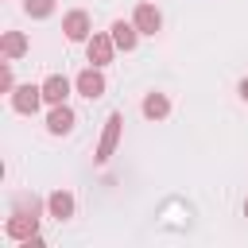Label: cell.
<instances>
[{"instance_id": "obj_1", "label": "cell", "mask_w": 248, "mask_h": 248, "mask_svg": "<svg viewBox=\"0 0 248 248\" xmlns=\"http://www.w3.org/2000/svg\"><path fill=\"white\" fill-rule=\"evenodd\" d=\"M4 232H8V240H16V244L31 240V236L39 232V209H23V205H16L12 217L4 221Z\"/></svg>"}, {"instance_id": "obj_2", "label": "cell", "mask_w": 248, "mask_h": 248, "mask_svg": "<svg viewBox=\"0 0 248 248\" xmlns=\"http://www.w3.org/2000/svg\"><path fill=\"white\" fill-rule=\"evenodd\" d=\"M120 128H124V116L120 112H108V120H105V132H101V143H97V163H108L112 159V151H116V143H120Z\"/></svg>"}, {"instance_id": "obj_3", "label": "cell", "mask_w": 248, "mask_h": 248, "mask_svg": "<svg viewBox=\"0 0 248 248\" xmlns=\"http://www.w3.org/2000/svg\"><path fill=\"white\" fill-rule=\"evenodd\" d=\"M39 105H43V85H16L12 89V108L19 112V116H35L39 112Z\"/></svg>"}, {"instance_id": "obj_4", "label": "cell", "mask_w": 248, "mask_h": 248, "mask_svg": "<svg viewBox=\"0 0 248 248\" xmlns=\"http://www.w3.org/2000/svg\"><path fill=\"white\" fill-rule=\"evenodd\" d=\"M62 31H66V39H70V43H89V31H93L89 12H81V8L66 12V16H62Z\"/></svg>"}, {"instance_id": "obj_5", "label": "cell", "mask_w": 248, "mask_h": 248, "mask_svg": "<svg viewBox=\"0 0 248 248\" xmlns=\"http://www.w3.org/2000/svg\"><path fill=\"white\" fill-rule=\"evenodd\" d=\"M74 89H78L81 97H89V101L105 97V74H101V66H89V70H81V74L74 78Z\"/></svg>"}, {"instance_id": "obj_6", "label": "cell", "mask_w": 248, "mask_h": 248, "mask_svg": "<svg viewBox=\"0 0 248 248\" xmlns=\"http://www.w3.org/2000/svg\"><path fill=\"white\" fill-rule=\"evenodd\" d=\"M85 54H89V62H93V66H108V62H112V54H116L112 35H89Z\"/></svg>"}, {"instance_id": "obj_7", "label": "cell", "mask_w": 248, "mask_h": 248, "mask_svg": "<svg viewBox=\"0 0 248 248\" xmlns=\"http://www.w3.org/2000/svg\"><path fill=\"white\" fill-rule=\"evenodd\" d=\"M132 23L140 27V35H155V31L163 27V16H159V8H155V4H136Z\"/></svg>"}, {"instance_id": "obj_8", "label": "cell", "mask_w": 248, "mask_h": 248, "mask_svg": "<svg viewBox=\"0 0 248 248\" xmlns=\"http://www.w3.org/2000/svg\"><path fill=\"white\" fill-rule=\"evenodd\" d=\"M70 89H74V81H70V78H62V74H50V78L43 81V101H46V105H66Z\"/></svg>"}, {"instance_id": "obj_9", "label": "cell", "mask_w": 248, "mask_h": 248, "mask_svg": "<svg viewBox=\"0 0 248 248\" xmlns=\"http://www.w3.org/2000/svg\"><path fill=\"white\" fill-rule=\"evenodd\" d=\"M74 108L70 105H50V116H46V132L50 136H66L70 128H74Z\"/></svg>"}, {"instance_id": "obj_10", "label": "cell", "mask_w": 248, "mask_h": 248, "mask_svg": "<svg viewBox=\"0 0 248 248\" xmlns=\"http://www.w3.org/2000/svg\"><path fill=\"white\" fill-rule=\"evenodd\" d=\"M108 35H112L116 50H136V43H140V27H136V23H124V19H116V23L108 27Z\"/></svg>"}, {"instance_id": "obj_11", "label": "cell", "mask_w": 248, "mask_h": 248, "mask_svg": "<svg viewBox=\"0 0 248 248\" xmlns=\"http://www.w3.org/2000/svg\"><path fill=\"white\" fill-rule=\"evenodd\" d=\"M46 213H50L54 221H70V217H74V194H70V190H54V194L46 198Z\"/></svg>"}, {"instance_id": "obj_12", "label": "cell", "mask_w": 248, "mask_h": 248, "mask_svg": "<svg viewBox=\"0 0 248 248\" xmlns=\"http://www.w3.org/2000/svg\"><path fill=\"white\" fill-rule=\"evenodd\" d=\"M27 46H31V43H27V35H23V31H4V39H0L4 58H12V62H16V58H23V54H27Z\"/></svg>"}, {"instance_id": "obj_13", "label": "cell", "mask_w": 248, "mask_h": 248, "mask_svg": "<svg viewBox=\"0 0 248 248\" xmlns=\"http://www.w3.org/2000/svg\"><path fill=\"white\" fill-rule=\"evenodd\" d=\"M140 108H143L147 120H167V116H170V101H167V93H147Z\"/></svg>"}, {"instance_id": "obj_14", "label": "cell", "mask_w": 248, "mask_h": 248, "mask_svg": "<svg viewBox=\"0 0 248 248\" xmlns=\"http://www.w3.org/2000/svg\"><path fill=\"white\" fill-rule=\"evenodd\" d=\"M23 12H27L31 19H46V16L54 12V0H23Z\"/></svg>"}, {"instance_id": "obj_15", "label": "cell", "mask_w": 248, "mask_h": 248, "mask_svg": "<svg viewBox=\"0 0 248 248\" xmlns=\"http://www.w3.org/2000/svg\"><path fill=\"white\" fill-rule=\"evenodd\" d=\"M0 89H4V93H12V89H16V78H12V58L0 66Z\"/></svg>"}, {"instance_id": "obj_16", "label": "cell", "mask_w": 248, "mask_h": 248, "mask_svg": "<svg viewBox=\"0 0 248 248\" xmlns=\"http://www.w3.org/2000/svg\"><path fill=\"white\" fill-rule=\"evenodd\" d=\"M240 101H248V78H240Z\"/></svg>"}, {"instance_id": "obj_17", "label": "cell", "mask_w": 248, "mask_h": 248, "mask_svg": "<svg viewBox=\"0 0 248 248\" xmlns=\"http://www.w3.org/2000/svg\"><path fill=\"white\" fill-rule=\"evenodd\" d=\"M244 217H248V198H244Z\"/></svg>"}]
</instances>
